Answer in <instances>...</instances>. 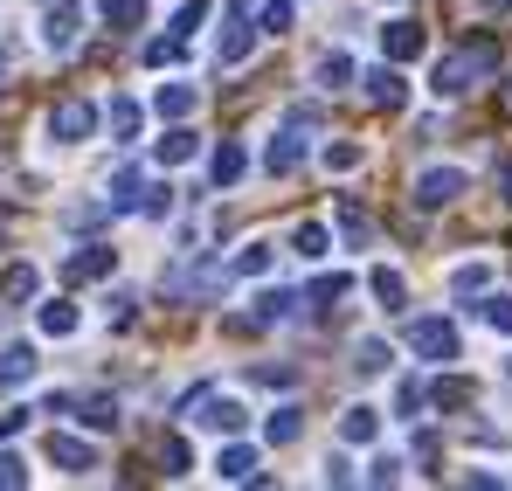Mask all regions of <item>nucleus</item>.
Returning a JSON list of instances; mask_svg holds the SVG:
<instances>
[{"label":"nucleus","mask_w":512,"mask_h":491,"mask_svg":"<svg viewBox=\"0 0 512 491\" xmlns=\"http://www.w3.org/2000/svg\"><path fill=\"white\" fill-rule=\"evenodd\" d=\"M0 77H7V49H0Z\"/></svg>","instance_id":"obj_51"},{"label":"nucleus","mask_w":512,"mask_h":491,"mask_svg":"<svg viewBox=\"0 0 512 491\" xmlns=\"http://www.w3.org/2000/svg\"><path fill=\"white\" fill-rule=\"evenodd\" d=\"M49 464H56V471H90L97 450H90L84 436H70V429H49Z\"/></svg>","instance_id":"obj_10"},{"label":"nucleus","mask_w":512,"mask_h":491,"mask_svg":"<svg viewBox=\"0 0 512 491\" xmlns=\"http://www.w3.org/2000/svg\"><path fill=\"white\" fill-rule=\"evenodd\" d=\"M485 326H492V332H512V298H485Z\"/></svg>","instance_id":"obj_43"},{"label":"nucleus","mask_w":512,"mask_h":491,"mask_svg":"<svg viewBox=\"0 0 512 491\" xmlns=\"http://www.w3.org/2000/svg\"><path fill=\"white\" fill-rule=\"evenodd\" d=\"M464 194V173L457 166H429L423 180H416V208H450Z\"/></svg>","instance_id":"obj_9"},{"label":"nucleus","mask_w":512,"mask_h":491,"mask_svg":"<svg viewBox=\"0 0 512 491\" xmlns=\"http://www.w3.org/2000/svg\"><path fill=\"white\" fill-rule=\"evenodd\" d=\"M111 139H118V146L139 139V104H132V97H111Z\"/></svg>","instance_id":"obj_26"},{"label":"nucleus","mask_w":512,"mask_h":491,"mask_svg":"<svg viewBox=\"0 0 512 491\" xmlns=\"http://www.w3.org/2000/svg\"><path fill=\"white\" fill-rule=\"evenodd\" d=\"M160 471H167V478H187V471H194V450H187V436H160Z\"/></svg>","instance_id":"obj_25"},{"label":"nucleus","mask_w":512,"mask_h":491,"mask_svg":"<svg viewBox=\"0 0 512 491\" xmlns=\"http://www.w3.org/2000/svg\"><path fill=\"white\" fill-rule=\"evenodd\" d=\"M429 402H436V409H464V402H471V381H457V374H443V381L429 388Z\"/></svg>","instance_id":"obj_34"},{"label":"nucleus","mask_w":512,"mask_h":491,"mask_svg":"<svg viewBox=\"0 0 512 491\" xmlns=\"http://www.w3.org/2000/svg\"><path fill=\"white\" fill-rule=\"evenodd\" d=\"M298 312V291H256V312H250V326H284Z\"/></svg>","instance_id":"obj_15"},{"label":"nucleus","mask_w":512,"mask_h":491,"mask_svg":"<svg viewBox=\"0 0 512 491\" xmlns=\"http://www.w3.org/2000/svg\"><path fill=\"white\" fill-rule=\"evenodd\" d=\"M194 104H201V97H194L187 83H160V90H153V111H160V118H194Z\"/></svg>","instance_id":"obj_16"},{"label":"nucleus","mask_w":512,"mask_h":491,"mask_svg":"<svg viewBox=\"0 0 512 491\" xmlns=\"http://www.w3.org/2000/svg\"><path fill=\"white\" fill-rule=\"evenodd\" d=\"M492 7H512V0H492Z\"/></svg>","instance_id":"obj_52"},{"label":"nucleus","mask_w":512,"mask_h":491,"mask_svg":"<svg viewBox=\"0 0 512 491\" xmlns=\"http://www.w3.org/2000/svg\"><path fill=\"white\" fill-rule=\"evenodd\" d=\"M104 319L125 332V326H132V298H125V291H111V298H104Z\"/></svg>","instance_id":"obj_44"},{"label":"nucleus","mask_w":512,"mask_h":491,"mask_svg":"<svg viewBox=\"0 0 512 491\" xmlns=\"http://www.w3.org/2000/svg\"><path fill=\"white\" fill-rule=\"evenodd\" d=\"M298 429H305V415H298V409H277L270 422H263V436H270V443H298Z\"/></svg>","instance_id":"obj_36"},{"label":"nucleus","mask_w":512,"mask_h":491,"mask_svg":"<svg viewBox=\"0 0 512 491\" xmlns=\"http://www.w3.org/2000/svg\"><path fill=\"white\" fill-rule=\"evenodd\" d=\"M0 485H28V464L14 450H0Z\"/></svg>","instance_id":"obj_46"},{"label":"nucleus","mask_w":512,"mask_h":491,"mask_svg":"<svg viewBox=\"0 0 512 491\" xmlns=\"http://www.w3.org/2000/svg\"><path fill=\"white\" fill-rule=\"evenodd\" d=\"M340 436H346V443H374V436H381V409H346L340 415Z\"/></svg>","instance_id":"obj_23"},{"label":"nucleus","mask_w":512,"mask_h":491,"mask_svg":"<svg viewBox=\"0 0 512 491\" xmlns=\"http://www.w3.org/2000/svg\"><path fill=\"white\" fill-rule=\"evenodd\" d=\"M215 478H229V485H256V450H250V443L215 450Z\"/></svg>","instance_id":"obj_14"},{"label":"nucleus","mask_w":512,"mask_h":491,"mask_svg":"<svg viewBox=\"0 0 512 491\" xmlns=\"http://www.w3.org/2000/svg\"><path fill=\"white\" fill-rule=\"evenodd\" d=\"M353 374H367V381L388 374V339H360V346H353Z\"/></svg>","instance_id":"obj_28"},{"label":"nucleus","mask_w":512,"mask_h":491,"mask_svg":"<svg viewBox=\"0 0 512 491\" xmlns=\"http://www.w3.org/2000/svg\"><path fill=\"white\" fill-rule=\"evenodd\" d=\"M340 236H346L353 249H367V243H374V222L360 215V201H340Z\"/></svg>","instance_id":"obj_29"},{"label":"nucleus","mask_w":512,"mask_h":491,"mask_svg":"<svg viewBox=\"0 0 512 491\" xmlns=\"http://www.w3.org/2000/svg\"><path fill=\"white\" fill-rule=\"evenodd\" d=\"M256 381H263V388H291L298 374H291V367H256Z\"/></svg>","instance_id":"obj_48"},{"label":"nucleus","mask_w":512,"mask_h":491,"mask_svg":"<svg viewBox=\"0 0 512 491\" xmlns=\"http://www.w3.org/2000/svg\"><path fill=\"white\" fill-rule=\"evenodd\" d=\"M367 284H374V298H381L388 312H402V305H409V284H402V270H388V263H381Z\"/></svg>","instance_id":"obj_21"},{"label":"nucleus","mask_w":512,"mask_h":491,"mask_svg":"<svg viewBox=\"0 0 512 491\" xmlns=\"http://www.w3.org/2000/svg\"><path fill=\"white\" fill-rule=\"evenodd\" d=\"M499 187H506V201H512V166H506V173H499Z\"/></svg>","instance_id":"obj_50"},{"label":"nucleus","mask_w":512,"mask_h":491,"mask_svg":"<svg viewBox=\"0 0 512 491\" xmlns=\"http://www.w3.org/2000/svg\"><path fill=\"white\" fill-rule=\"evenodd\" d=\"M187 56V35H167V42H146V63L153 70H167V63H180Z\"/></svg>","instance_id":"obj_38"},{"label":"nucleus","mask_w":512,"mask_h":491,"mask_svg":"<svg viewBox=\"0 0 512 491\" xmlns=\"http://www.w3.org/2000/svg\"><path fill=\"white\" fill-rule=\"evenodd\" d=\"M21 381H35V346H7L0 353V388H21Z\"/></svg>","instance_id":"obj_17"},{"label":"nucleus","mask_w":512,"mask_h":491,"mask_svg":"<svg viewBox=\"0 0 512 491\" xmlns=\"http://www.w3.org/2000/svg\"><path fill=\"white\" fill-rule=\"evenodd\" d=\"M35 319H42V332H49V339H70V332H77V305H63V298H49V305H42Z\"/></svg>","instance_id":"obj_24"},{"label":"nucleus","mask_w":512,"mask_h":491,"mask_svg":"<svg viewBox=\"0 0 512 491\" xmlns=\"http://www.w3.org/2000/svg\"><path fill=\"white\" fill-rule=\"evenodd\" d=\"M243 173H250V153H243L236 139H222V146L208 153V180H215V187H236Z\"/></svg>","instance_id":"obj_12"},{"label":"nucleus","mask_w":512,"mask_h":491,"mask_svg":"<svg viewBox=\"0 0 512 491\" xmlns=\"http://www.w3.org/2000/svg\"><path fill=\"white\" fill-rule=\"evenodd\" d=\"M492 70H499V42H492V35H471L457 56L436 63V83H429V90H436V97H464L471 83H485Z\"/></svg>","instance_id":"obj_1"},{"label":"nucleus","mask_w":512,"mask_h":491,"mask_svg":"<svg viewBox=\"0 0 512 491\" xmlns=\"http://www.w3.org/2000/svg\"><path fill=\"white\" fill-rule=\"evenodd\" d=\"M201 21H208V0H187V7H180V14H173V35H194V28H201Z\"/></svg>","instance_id":"obj_41"},{"label":"nucleus","mask_w":512,"mask_h":491,"mask_svg":"<svg viewBox=\"0 0 512 491\" xmlns=\"http://www.w3.org/2000/svg\"><path fill=\"white\" fill-rule=\"evenodd\" d=\"M291 249H298L305 263H319V256L333 249V236H326V222H298V229H291Z\"/></svg>","instance_id":"obj_20"},{"label":"nucleus","mask_w":512,"mask_h":491,"mask_svg":"<svg viewBox=\"0 0 512 491\" xmlns=\"http://www.w3.org/2000/svg\"><path fill=\"white\" fill-rule=\"evenodd\" d=\"M353 478H360V471H353L346 457H326V485H353Z\"/></svg>","instance_id":"obj_47"},{"label":"nucleus","mask_w":512,"mask_h":491,"mask_svg":"<svg viewBox=\"0 0 512 491\" xmlns=\"http://www.w3.org/2000/svg\"><path fill=\"white\" fill-rule=\"evenodd\" d=\"M395 478H402V457H374L367 464V485H395Z\"/></svg>","instance_id":"obj_42"},{"label":"nucleus","mask_w":512,"mask_h":491,"mask_svg":"<svg viewBox=\"0 0 512 491\" xmlns=\"http://www.w3.org/2000/svg\"><path fill=\"white\" fill-rule=\"evenodd\" d=\"M104 28L111 35H132V28H146V7L139 0H104Z\"/></svg>","instance_id":"obj_22"},{"label":"nucleus","mask_w":512,"mask_h":491,"mask_svg":"<svg viewBox=\"0 0 512 491\" xmlns=\"http://www.w3.org/2000/svg\"><path fill=\"white\" fill-rule=\"evenodd\" d=\"M346 291H353V277H346V270H333V277H319V284H312V305L326 312V305H333V298H346Z\"/></svg>","instance_id":"obj_39"},{"label":"nucleus","mask_w":512,"mask_h":491,"mask_svg":"<svg viewBox=\"0 0 512 491\" xmlns=\"http://www.w3.org/2000/svg\"><path fill=\"white\" fill-rule=\"evenodd\" d=\"M423 402H429V388H423V381H416V374H409V381L395 388V409H402V415H416V409H423Z\"/></svg>","instance_id":"obj_40"},{"label":"nucleus","mask_w":512,"mask_h":491,"mask_svg":"<svg viewBox=\"0 0 512 491\" xmlns=\"http://www.w3.org/2000/svg\"><path fill=\"white\" fill-rule=\"evenodd\" d=\"M236 7H250V0H236Z\"/></svg>","instance_id":"obj_53"},{"label":"nucleus","mask_w":512,"mask_h":491,"mask_svg":"<svg viewBox=\"0 0 512 491\" xmlns=\"http://www.w3.org/2000/svg\"><path fill=\"white\" fill-rule=\"evenodd\" d=\"M485 284H492V263H464V270L450 277V291H457V298H478Z\"/></svg>","instance_id":"obj_33"},{"label":"nucleus","mask_w":512,"mask_h":491,"mask_svg":"<svg viewBox=\"0 0 512 491\" xmlns=\"http://www.w3.org/2000/svg\"><path fill=\"white\" fill-rule=\"evenodd\" d=\"M139 215H153V222H160V215H173V187H153V194L139 201Z\"/></svg>","instance_id":"obj_45"},{"label":"nucleus","mask_w":512,"mask_h":491,"mask_svg":"<svg viewBox=\"0 0 512 491\" xmlns=\"http://www.w3.org/2000/svg\"><path fill=\"white\" fill-rule=\"evenodd\" d=\"M256 35H291V0H263L256 7Z\"/></svg>","instance_id":"obj_32"},{"label":"nucleus","mask_w":512,"mask_h":491,"mask_svg":"<svg viewBox=\"0 0 512 491\" xmlns=\"http://www.w3.org/2000/svg\"><path fill=\"white\" fill-rule=\"evenodd\" d=\"M194 153H201V139H194V132H187V125L173 118V132H167V139H160V166H187V160H194Z\"/></svg>","instance_id":"obj_18"},{"label":"nucleus","mask_w":512,"mask_h":491,"mask_svg":"<svg viewBox=\"0 0 512 491\" xmlns=\"http://www.w3.org/2000/svg\"><path fill=\"white\" fill-rule=\"evenodd\" d=\"M0 291H7V298H14V305H28V298H35V291H42V277H35V270H28V263H14V270H7V277H0Z\"/></svg>","instance_id":"obj_31"},{"label":"nucleus","mask_w":512,"mask_h":491,"mask_svg":"<svg viewBox=\"0 0 512 491\" xmlns=\"http://www.w3.org/2000/svg\"><path fill=\"white\" fill-rule=\"evenodd\" d=\"M118 270V249L111 243H84L70 263H63V284H97V277H111Z\"/></svg>","instance_id":"obj_7"},{"label":"nucleus","mask_w":512,"mask_h":491,"mask_svg":"<svg viewBox=\"0 0 512 491\" xmlns=\"http://www.w3.org/2000/svg\"><path fill=\"white\" fill-rule=\"evenodd\" d=\"M312 125H319V111L298 104V111L284 118V132L263 146V166H270V173H298V160H305V132H312Z\"/></svg>","instance_id":"obj_3"},{"label":"nucleus","mask_w":512,"mask_h":491,"mask_svg":"<svg viewBox=\"0 0 512 491\" xmlns=\"http://www.w3.org/2000/svg\"><path fill=\"white\" fill-rule=\"evenodd\" d=\"M319 160H326V173H353V166H360V146H353V139H333Z\"/></svg>","instance_id":"obj_37"},{"label":"nucleus","mask_w":512,"mask_h":491,"mask_svg":"<svg viewBox=\"0 0 512 491\" xmlns=\"http://www.w3.org/2000/svg\"><path fill=\"white\" fill-rule=\"evenodd\" d=\"M381 56H388V63H416V56H423V28H416V21H388V28H381Z\"/></svg>","instance_id":"obj_11"},{"label":"nucleus","mask_w":512,"mask_h":491,"mask_svg":"<svg viewBox=\"0 0 512 491\" xmlns=\"http://www.w3.org/2000/svg\"><path fill=\"white\" fill-rule=\"evenodd\" d=\"M353 83V56L333 49V56H319V90H346Z\"/></svg>","instance_id":"obj_30"},{"label":"nucleus","mask_w":512,"mask_h":491,"mask_svg":"<svg viewBox=\"0 0 512 491\" xmlns=\"http://www.w3.org/2000/svg\"><path fill=\"white\" fill-rule=\"evenodd\" d=\"M77 35H84V14H77V0H49V7H42V49L70 56V49H77Z\"/></svg>","instance_id":"obj_5"},{"label":"nucleus","mask_w":512,"mask_h":491,"mask_svg":"<svg viewBox=\"0 0 512 491\" xmlns=\"http://www.w3.org/2000/svg\"><path fill=\"white\" fill-rule=\"evenodd\" d=\"M77 422L104 436V429H118V402H111V395H84V402H77Z\"/></svg>","instance_id":"obj_19"},{"label":"nucleus","mask_w":512,"mask_h":491,"mask_svg":"<svg viewBox=\"0 0 512 491\" xmlns=\"http://www.w3.org/2000/svg\"><path fill=\"white\" fill-rule=\"evenodd\" d=\"M21 429H28V409H7V415H0V443H7V436H21Z\"/></svg>","instance_id":"obj_49"},{"label":"nucleus","mask_w":512,"mask_h":491,"mask_svg":"<svg viewBox=\"0 0 512 491\" xmlns=\"http://www.w3.org/2000/svg\"><path fill=\"white\" fill-rule=\"evenodd\" d=\"M367 104H381V111H402V104H409V83H402V63H374V70H367Z\"/></svg>","instance_id":"obj_8"},{"label":"nucleus","mask_w":512,"mask_h":491,"mask_svg":"<svg viewBox=\"0 0 512 491\" xmlns=\"http://www.w3.org/2000/svg\"><path fill=\"white\" fill-rule=\"evenodd\" d=\"M229 270H236V277H263V270H270V243H243Z\"/></svg>","instance_id":"obj_35"},{"label":"nucleus","mask_w":512,"mask_h":491,"mask_svg":"<svg viewBox=\"0 0 512 491\" xmlns=\"http://www.w3.org/2000/svg\"><path fill=\"white\" fill-rule=\"evenodd\" d=\"M409 346L423 360H457V326L450 319H409Z\"/></svg>","instance_id":"obj_6"},{"label":"nucleus","mask_w":512,"mask_h":491,"mask_svg":"<svg viewBox=\"0 0 512 491\" xmlns=\"http://www.w3.org/2000/svg\"><path fill=\"white\" fill-rule=\"evenodd\" d=\"M90 132H97V104H84V97H63V104L49 111V139H56V146H84Z\"/></svg>","instance_id":"obj_4"},{"label":"nucleus","mask_w":512,"mask_h":491,"mask_svg":"<svg viewBox=\"0 0 512 491\" xmlns=\"http://www.w3.org/2000/svg\"><path fill=\"white\" fill-rule=\"evenodd\" d=\"M104 201H111V215H132V208H139V166H125V173L111 180V194H104Z\"/></svg>","instance_id":"obj_27"},{"label":"nucleus","mask_w":512,"mask_h":491,"mask_svg":"<svg viewBox=\"0 0 512 491\" xmlns=\"http://www.w3.org/2000/svg\"><path fill=\"white\" fill-rule=\"evenodd\" d=\"M250 49H256V28H250V21H222V42H215V63H222V70H236V63H243Z\"/></svg>","instance_id":"obj_13"},{"label":"nucleus","mask_w":512,"mask_h":491,"mask_svg":"<svg viewBox=\"0 0 512 491\" xmlns=\"http://www.w3.org/2000/svg\"><path fill=\"white\" fill-rule=\"evenodd\" d=\"M180 409H194L187 422H201V429H215V436H243V422H250V409H243L236 395H215V388H187Z\"/></svg>","instance_id":"obj_2"}]
</instances>
